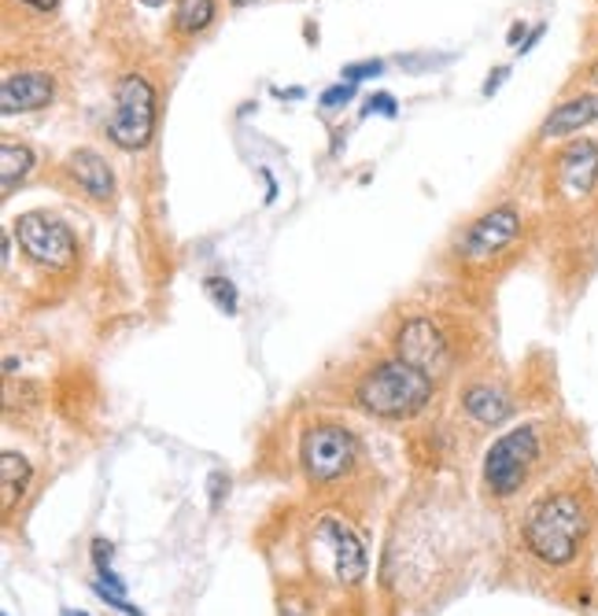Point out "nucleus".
<instances>
[{
	"label": "nucleus",
	"instance_id": "f257e3e1",
	"mask_svg": "<svg viewBox=\"0 0 598 616\" xmlns=\"http://www.w3.org/2000/svg\"><path fill=\"white\" fill-rule=\"evenodd\" d=\"M588 531L591 506L580 491H550L525 517V546L550 568L577 562Z\"/></svg>",
	"mask_w": 598,
	"mask_h": 616
},
{
	"label": "nucleus",
	"instance_id": "f03ea898",
	"mask_svg": "<svg viewBox=\"0 0 598 616\" xmlns=\"http://www.w3.org/2000/svg\"><path fill=\"white\" fill-rule=\"evenodd\" d=\"M355 399L373 417L402 421V417L425 410V403L432 399V377L421 374L418 366H410L407 358H392V362H381L359 380Z\"/></svg>",
	"mask_w": 598,
	"mask_h": 616
},
{
	"label": "nucleus",
	"instance_id": "7ed1b4c3",
	"mask_svg": "<svg viewBox=\"0 0 598 616\" xmlns=\"http://www.w3.org/2000/svg\"><path fill=\"white\" fill-rule=\"evenodd\" d=\"M539 428L536 425H521L510 428L506 436H499L491 444L488 458H485V484L496 498H510L528 484L536 461H539Z\"/></svg>",
	"mask_w": 598,
	"mask_h": 616
},
{
	"label": "nucleus",
	"instance_id": "20e7f679",
	"mask_svg": "<svg viewBox=\"0 0 598 616\" xmlns=\"http://www.w3.org/2000/svg\"><path fill=\"white\" fill-rule=\"evenodd\" d=\"M156 130V89L141 74H126L114 86V111L108 122V137L126 152H137L152 141Z\"/></svg>",
	"mask_w": 598,
	"mask_h": 616
},
{
	"label": "nucleus",
	"instance_id": "39448f33",
	"mask_svg": "<svg viewBox=\"0 0 598 616\" xmlns=\"http://www.w3.org/2000/svg\"><path fill=\"white\" fill-rule=\"evenodd\" d=\"M16 240L22 255L38 262L41 270H67L74 262V237L56 215L30 211L16 218Z\"/></svg>",
	"mask_w": 598,
	"mask_h": 616
},
{
	"label": "nucleus",
	"instance_id": "423d86ee",
	"mask_svg": "<svg viewBox=\"0 0 598 616\" xmlns=\"http://www.w3.org/2000/svg\"><path fill=\"white\" fill-rule=\"evenodd\" d=\"M355 436L343 425H315L307 428L303 447H299V458H303L307 480L315 484H329L351 469L355 461Z\"/></svg>",
	"mask_w": 598,
	"mask_h": 616
},
{
	"label": "nucleus",
	"instance_id": "0eeeda50",
	"mask_svg": "<svg viewBox=\"0 0 598 616\" xmlns=\"http://www.w3.org/2000/svg\"><path fill=\"white\" fill-rule=\"evenodd\" d=\"M315 546H318V554L329 557V568L340 584L351 587L366 576V550H362V543L351 531L348 520L321 517L318 528H315Z\"/></svg>",
	"mask_w": 598,
	"mask_h": 616
},
{
	"label": "nucleus",
	"instance_id": "6e6552de",
	"mask_svg": "<svg viewBox=\"0 0 598 616\" xmlns=\"http://www.w3.org/2000/svg\"><path fill=\"white\" fill-rule=\"evenodd\" d=\"M396 347H399V358H407L410 366H418L421 374H429V377L443 374V369L451 366V351H447L443 332L436 329L429 318L402 321Z\"/></svg>",
	"mask_w": 598,
	"mask_h": 616
},
{
	"label": "nucleus",
	"instance_id": "1a4fd4ad",
	"mask_svg": "<svg viewBox=\"0 0 598 616\" xmlns=\"http://www.w3.org/2000/svg\"><path fill=\"white\" fill-rule=\"evenodd\" d=\"M598 181V145L572 141L555 156V189L561 200H584Z\"/></svg>",
	"mask_w": 598,
	"mask_h": 616
},
{
	"label": "nucleus",
	"instance_id": "9d476101",
	"mask_svg": "<svg viewBox=\"0 0 598 616\" xmlns=\"http://www.w3.org/2000/svg\"><path fill=\"white\" fill-rule=\"evenodd\" d=\"M517 232H521V215H517V207H491L488 215H480L477 222L466 229L462 248L469 259H491V255L502 251L506 244H514Z\"/></svg>",
	"mask_w": 598,
	"mask_h": 616
},
{
	"label": "nucleus",
	"instance_id": "9b49d317",
	"mask_svg": "<svg viewBox=\"0 0 598 616\" xmlns=\"http://www.w3.org/2000/svg\"><path fill=\"white\" fill-rule=\"evenodd\" d=\"M52 78L44 71H11L0 81V108L4 115L16 111H41L52 103Z\"/></svg>",
	"mask_w": 598,
	"mask_h": 616
},
{
	"label": "nucleus",
	"instance_id": "f8f14e48",
	"mask_svg": "<svg viewBox=\"0 0 598 616\" xmlns=\"http://www.w3.org/2000/svg\"><path fill=\"white\" fill-rule=\"evenodd\" d=\"M63 173L71 178V185L86 196V200H93V203H108L111 200V192H114L111 167L103 162V156L93 152V148H78V152L67 156Z\"/></svg>",
	"mask_w": 598,
	"mask_h": 616
},
{
	"label": "nucleus",
	"instance_id": "ddd939ff",
	"mask_svg": "<svg viewBox=\"0 0 598 616\" xmlns=\"http://www.w3.org/2000/svg\"><path fill=\"white\" fill-rule=\"evenodd\" d=\"M591 122H598V92H580V97L561 100L558 108L547 115L544 126H539V141H558V137L577 133Z\"/></svg>",
	"mask_w": 598,
	"mask_h": 616
},
{
	"label": "nucleus",
	"instance_id": "4468645a",
	"mask_svg": "<svg viewBox=\"0 0 598 616\" xmlns=\"http://www.w3.org/2000/svg\"><path fill=\"white\" fill-rule=\"evenodd\" d=\"M466 410H469V417L474 421H480V425H502L506 417H510V399L499 391V388H491V385H477V388H469L466 391Z\"/></svg>",
	"mask_w": 598,
	"mask_h": 616
},
{
	"label": "nucleus",
	"instance_id": "2eb2a0df",
	"mask_svg": "<svg viewBox=\"0 0 598 616\" xmlns=\"http://www.w3.org/2000/svg\"><path fill=\"white\" fill-rule=\"evenodd\" d=\"M215 19V0H178L175 4V33L178 38H197Z\"/></svg>",
	"mask_w": 598,
	"mask_h": 616
},
{
	"label": "nucleus",
	"instance_id": "dca6fc26",
	"mask_svg": "<svg viewBox=\"0 0 598 616\" xmlns=\"http://www.w3.org/2000/svg\"><path fill=\"white\" fill-rule=\"evenodd\" d=\"M30 167H33V152H30V148L4 141V148H0V189H4V196L16 192V185L27 178Z\"/></svg>",
	"mask_w": 598,
	"mask_h": 616
},
{
	"label": "nucleus",
	"instance_id": "f3484780",
	"mask_svg": "<svg viewBox=\"0 0 598 616\" xmlns=\"http://www.w3.org/2000/svg\"><path fill=\"white\" fill-rule=\"evenodd\" d=\"M27 480H30V465L22 455H8L0 458V484H4V514L16 509V498L27 491Z\"/></svg>",
	"mask_w": 598,
	"mask_h": 616
},
{
	"label": "nucleus",
	"instance_id": "a211bd4d",
	"mask_svg": "<svg viewBox=\"0 0 598 616\" xmlns=\"http://www.w3.org/2000/svg\"><path fill=\"white\" fill-rule=\"evenodd\" d=\"M207 296L215 299L218 310H226V314L237 310V288L229 281H222V277H207Z\"/></svg>",
	"mask_w": 598,
	"mask_h": 616
},
{
	"label": "nucleus",
	"instance_id": "6ab92c4d",
	"mask_svg": "<svg viewBox=\"0 0 598 616\" xmlns=\"http://www.w3.org/2000/svg\"><path fill=\"white\" fill-rule=\"evenodd\" d=\"M370 74H381V63H351V67H343V78H348L351 81V86H355V81H362V78H370Z\"/></svg>",
	"mask_w": 598,
	"mask_h": 616
},
{
	"label": "nucleus",
	"instance_id": "aec40b11",
	"mask_svg": "<svg viewBox=\"0 0 598 616\" xmlns=\"http://www.w3.org/2000/svg\"><path fill=\"white\" fill-rule=\"evenodd\" d=\"M351 92H355V86L348 81V86H337V89H329L326 97H321V108H340V103H348L351 100Z\"/></svg>",
	"mask_w": 598,
	"mask_h": 616
},
{
	"label": "nucleus",
	"instance_id": "412c9836",
	"mask_svg": "<svg viewBox=\"0 0 598 616\" xmlns=\"http://www.w3.org/2000/svg\"><path fill=\"white\" fill-rule=\"evenodd\" d=\"M93 557H97V568H111V565H108V562H111V543L97 539V543H93Z\"/></svg>",
	"mask_w": 598,
	"mask_h": 616
},
{
	"label": "nucleus",
	"instance_id": "4be33fe9",
	"mask_svg": "<svg viewBox=\"0 0 598 616\" xmlns=\"http://www.w3.org/2000/svg\"><path fill=\"white\" fill-rule=\"evenodd\" d=\"M366 111H385V115H396V108H392V97H377V100H370V108Z\"/></svg>",
	"mask_w": 598,
	"mask_h": 616
},
{
	"label": "nucleus",
	"instance_id": "5701e85b",
	"mask_svg": "<svg viewBox=\"0 0 598 616\" xmlns=\"http://www.w3.org/2000/svg\"><path fill=\"white\" fill-rule=\"evenodd\" d=\"M19 4H27V8H33V11H52L56 0H19Z\"/></svg>",
	"mask_w": 598,
	"mask_h": 616
},
{
	"label": "nucleus",
	"instance_id": "b1692460",
	"mask_svg": "<svg viewBox=\"0 0 598 616\" xmlns=\"http://www.w3.org/2000/svg\"><path fill=\"white\" fill-rule=\"evenodd\" d=\"M584 81H588L591 89H598V60H595V63L588 67V71H584Z\"/></svg>",
	"mask_w": 598,
	"mask_h": 616
},
{
	"label": "nucleus",
	"instance_id": "393cba45",
	"mask_svg": "<svg viewBox=\"0 0 598 616\" xmlns=\"http://www.w3.org/2000/svg\"><path fill=\"white\" fill-rule=\"evenodd\" d=\"M141 4H148V8H159V4H167V0H141Z\"/></svg>",
	"mask_w": 598,
	"mask_h": 616
},
{
	"label": "nucleus",
	"instance_id": "a878e982",
	"mask_svg": "<svg viewBox=\"0 0 598 616\" xmlns=\"http://www.w3.org/2000/svg\"><path fill=\"white\" fill-rule=\"evenodd\" d=\"M63 616H89V613H74V609H63Z\"/></svg>",
	"mask_w": 598,
	"mask_h": 616
},
{
	"label": "nucleus",
	"instance_id": "bb28decb",
	"mask_svg": "<svg viewBox=\"0 0 598 616\" xmlns=\"http://www.w3.org/2000/svg\"><path fill=\"white\" fill-rule=\"evenodd\" d=\"M233 4H237V8H240V4H251V0H233Z\"/></svg>",
	"mask_w": 598,
	"mask_h": 616
}]
</instances>
